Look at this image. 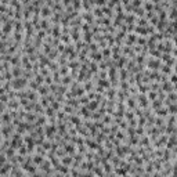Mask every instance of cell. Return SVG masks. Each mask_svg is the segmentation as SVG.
I'll return each mask as SVG.
<instances>
[{
    "mask_svg": "<svg viewBox=\"0 0 177 177\" xmlns=\"http://www.w3.org/2000/svg\"><path fill=\"white\" fill-rule=\"evenodd\" d=\"M0 177H1V174H0Z\"/></svg>",
    "mask_w": 177,
    "mask_h": 177,
    "instance_id": "cell-41",
    "label": "cell"
},
{
    "mask_svg": "<svg viewBox=\"0 0 177 177\" xmlns=\"http://www.w3.org/2000/svg\"><path fill=\"white\" fill-rule=\"evenodd\" d=\"M154 114L156 115V116H158V118H166V116H168L169 115V112H168V108H166V107H163V105H162V107H161V108H158V109H155L154 111Z\"/></svg>",
    "mask_w": 177,
    "mask_h": 177,
    "instance_id": "cell-6",
    "label": "cell"
},
{
    "mask_svg": "<svg viewBox=\"0 0 177 177\" xmlns=\"http://www.w3.org/2000/svg\"><path fill=\"white\" fill-rule=\"evenodd\" d=\"M89 67H90V71L91 73H97L98 72V64L97 62H94V61H90V64H89Z\"/></svg>",
    "mask_w": 177,
    "mask_h": 177,
    "instance_id": "cell-25",
    "label": "cell"
},
{
    "mask_svg": "<svg viewBox=\"0 0 177 177\" xmlns=\"http://www.w3.org/2000/svg\"><path fill=\"white\" fill-rule=\"evenodd\" d=\"M59 161H61V165H64V166H69V168H71V166H72V163H73L72 156H71V155H68V154L65 155V156H62Z\"/></svg>",
    "mask_w": 177,
    "mask_h": 177,
    "instance_id": "cell-8",
    "label": "cell"
},
{
    "mask_svg": "<svg viewBox=\"0 0 177 177\" xmlns=\"http://www.w3.org/2000/svg\"><path fill=\"white\" fill-rule=\"evenodd\" d=\"M90 58H91V61H94V62H100V61H102V55H101V51L98 50V51H95V53H91V55H90Z\"/></svg>",
    "mask_w": 177,
    "mask_h": 177,
    "instance_id": "cell-18",
    "label": "cell"
},
{
    "mask_svg": "<svg viewBox=\"0 0 177 177\" xmlns=\"http://www.w3.org/2000/svg\"><path fill=\"white\" fill-rule=\"evenodd\" d=\"M151 177H163V176H162L159 172H154L152 174H151Z\"/></svg>",
    "mask_w": 177,
    "mask_h": 177,
    "instance_id": "cell-38",
    "label": "cell"
},
{
    "mask_svg": "<svg viewBox=\"0 0 177 177\" xmlns=\"http://www.w3.org/2000/svg\"><path fill=\"white\" fill-rule=\"evenodd\" d=\"M44 116L47 119H49V118H54V116H55V111L51 108L50 105H49V107L44 109Z\"/></svg>",
    "mask_w": 177,
    "mask_h": 177,
    "instance_id": "cell-19",
    "label": "cell"
},
{
    "mask_svg": "<svg viewBox=\"0 0 177 177\" xmlns=\"http://www.w3.org/2000/svg\"><path fill=\"white\" fill-rule=\"evenodd\" d=\"M24 177H28V176H24Z\"/></svg>",
    "mask_w": 177,
    "mask_h": 177,
    "instance_id": "cell-40",
    "label": "cell"
},
{
    "mask_svg": "<svg viewBox=\"0 0 177 177\" xmlns=\"http://www.w3.org/2000/svg\"><path fill=\"white\" fill-rule=\"evenodd\" d=\"M50 35L53 36V39H59V36H61V25H59V24H55V25H53Z\"/></svg>",
    "mask_w": 177,
    "mask_h": 177,
    "instance_id": "cell-5",
    "label": "cell"
},
{
    "mask_svg": "<svg viewBox=\"0 0 177 177\" xmlns=\"http://www.w3.org/2000/svg\"><path fill=\"white\" fill-rule=\"evenodd\" d=\"M19 101V104H21V107H27L28 104H29V100L28 98H21V100H18Z\"/></svg>",
    "mask_w": 177,
    "mask_h": 177,
    "instance_id": "cell-37",
    "label": "cell"
},
{
    "mask_svg": "<svg viewBox=\"0 0 177 177\" xmlns=\"http://www.w3.org/2000/svg\"><path fill=\"white\" fill-rule=\"evenodd\" d=\"M43 161H44V156H43V155L35 154L33 156H32V162H33V163L36 165L37 168H39V166H40V165L43 163Z\"/></svg>",
    "mask_w": 177,
    "mask_h": 177,
    "instance_id": "cell-11",
    "label": "cell"
},
{
    "mask_svg": "<svg viewBox=\"0 0 177 177\" xmlns=\"http://www.w3.org/2000/svg\"><path fill=\"white\" fill-rule=\"evenodd\" d=\"M143 9L145 11H154V3L152 1H143Z\"/></svg>",
    "mask_w": 177,
    "mask_h": 177,
    "instance_id": "cell-22",
    "label": "cell"
},
{
    "mask_svg": "<svg viewBox=\"0 0 177 177\" xmlns=\"http://www.w3.org/2000/svg\"><path fill=\"white\" fill-rule=\"evenodd\" d=\"M89 51H90V53H95V51H98V44H97L95 42H91L90 44H89Z\"/></svg>",
    "mask_w": 177,
    "mask_h": 177,
    "instance_id": "cell-29",
    "label": "cell"
},
{
    "mask_svg": "<svg viewBox=\"0 0 177 177\" xmlns=\"http://www.w3.org/2000/svg\"><path fill=\"white\" fill-rule=\"evenodd\" d=\"M33 80H35V82H36L39 86H40V85H43V83H44V77L42 76L40 73H37V75H35V79H33Z\"/></svg>",
    "mask_w": 177,
    "mask_h": 177,
    "instance_id": "cell-30",
    "label": "cell"
},
{
    "mask_svg": "<svg viewBox=\"0 0 177 177\" xmlns=\"http://www.w3.org/2000/svg\"><path fill=\"white\" fill-rule=\"evenodd\" d=\"M85 145H86L89 150L97 151L98 150V147H100V144H97L94 138H86V140H85Z\"/></svg>",
    "mask_w": 177,
    "mask_h": 177,
    "instance_id": "cell-3",
    "label": "cell"
},
{
    "mask_svg": "<svg viewBox=\"0 0 177 177\" xmlns=\"http://www.w3.org/2000/svg\"><path fill=\"white\" fill-rule=\"evenodd\" d=\"M170 79H169V82L172 83V85H174L176 83V80H177V76H176V72H173V73H170Z\"/></svg>",
    "mask_w": 177,
    "mask_h": 177,
    "instance_id": "cell-36",
    "label": "cell"
},
{
    "mask_svg": "<svg viewBox=\"0 0 177 177\" xmlns=\"http://www.w3.org/2000/svg\"><path fill=\"white\" fill-rule=\"evenodd\" d=\"M51 14H53V11H51V9L47 4L40 7V17L42 18H49V17H51Z\"/></svg>",
    "mask_w": 177,
    "mask_h": 177,
    "instance_id": "cell-4",
    "label": "cell"
},
{
    "mask_svg": "<svg viewBox=\"0 0 177 177\" xmlns=\"http://www.w3.org/2000/svg\"><path fill=\"white\" fill-rule=\"evenodd\" d=\"M98 105H100V104H98V102H97L95 100H91L90 102L86 105V108L89 109L90 112H94V111H97V109H98Z\"/></svg>",
    "mask_w": 177,
    "mask_h": 177,
    "instance_id": "cell-17",
    "label": "cell"
},
{
    "mask_svg": "<svg viewBox=\"0 0 177 177\" xmlns=\"http://www.w3.org/2000/svg\"><path fill=\"white\" fill-rule=\"evenodd\" d=\"M50 107H51V108H53V109H54V111H55V112H57V111H59V109H61V104H59V102H57V101H51V102H50Z\"/></svg>",
    "mask_w": 177,
    "mask_h": 177,
    "instance_id": "cell-34",
    "label": "cell"
},
{
    "mask_svg": "<svg viewBox=\"0 0 177 177\" xmlns=\"http://www.w3.org/2000/svg\"><path fill=\"white\" fill-rule=\"evenodd\" d=\"M57 173H59V174H69V170H71V168L69 166H64V165H59V166H57V168L54 169Z\"/></svg>",
    "mask_w": 177,
    "mask_h": 177,
    "instance_id": "cell-14",
    "label": "cell"
},
{
    "mask_svg": "<svg viewBox=\"0 0 177 177\" xmlns=\"http://www.w3.org/2000/svg\"><path fill=\"white\" fill-rule=\"evenodd\" d=\"M125 132L127 133V137H129V138H130V137H134V136H136V129H134V127L127 126V129L125 130Z\"/></svg>",
    "mask_w": 177,
    "mask_h": 177,
    "instance_id": "cell-28",
    "label": "cell"
},
{
    "mask_svg": "<svg viewBox=\"0 0 177 177\" xmlns=\"http://www.w3.org/2000/svg\"><path fill=\"white\" fill-rule=\"evenodd\" d=\"M118 77H119V82H123V80H127L129 77V72H127L125 68L119 69V73H118Z\"/></svg>",
    "mask_w": 177,
    "mask_h": 177,
    "instance_id": "cell-16",
    "label": "cell"
},
{
    "mask_svg": "<svg viewBox=\"0 0 177 177\" xmlns=\"http://www.w3.org/2000/svg\"><path fill=\"white\" fill-rule=\"evenodd\" d=\"M101 122L104 123V125H109V126H111V125H112V118H111V115H107L105 114L104 116H102V119H101Z\"/></svg>",
    "mask_w": 177,
    "mask_h": 177,
    "instance_id": "cell-27",
    "label": "cell"
},
{
    "mask_svg": "<svg viewBox=\"0 0 177 177\" xmlns=\"http://www.w3.org/2000/svg\"><path fill=\"white\" fill-rule=\"evenodd\" d=\"M127 57H125V55H120V58L116 61V68H119V69H122V68H125L126 67V64H127Z\"/></svg>",
    "mask_w": 177,
    "mask_h": 177,
    "instance_id": "cell-15",
    "label": "cell"
},
{
    "mask_svg": "<svg viewBox=\"0 0 177 177\" xmlns=\"http://www.w3.org/2000/svg\"><path fill=\"white\" fill-rule=\"evenodd\" d=\"M58 73L61 75V76H67V75H69L68 65H62V67H59V68H58Z\"/></svg>",
    "mask_w": 177,
    "mask_h": 177,
    "instance_id": "cell-21",
    "label": "cell"
},
{
    "mask_svg": "<svg viewBox=\"0 0 177 177\" xmlns=\"http://www.w3.org/2000/svg\"><path fill=\"white\" fill-rule=\"evenodd\" d=\"M21 108V104H19L18 98H14V100H10L7 102V109L9 111H17V109Z\"/></svg>",
    "mask_w": 177,
    "mask_h": 177,
    "instance_id": "cell-2",
    "label": "cell"
},
{
    "mask_svg": "<svg viewBox=\"0 0 177 177\" xmlns=\"http://www.w3.org/2000/svg\"><path fill=\"white\" fill-rule=\"evenodd\" d=\"M37 94L40 95V97H46V95H49L50 94V90H49V86L47 85H40L39 86V89H37Z\"/></svg>",
    "mask_w": 177,
    "mask_h": 177,
    "instance_id": "cell-7",
    "label": "cell"
},
{
    "mask_svg": "<svg viewBox=\"0 0 177 177\" xmlns=\"http://www.w3.org/2000/svg\"><path fill=\"white\" fill-rule=\"evenodd\" d=\"M46 122H47V118H46L44 115H39L36 119V123H35V126L36 127H44L46 126Z\"/></svg>",
    "mask_w": 177,
    "mask_h": 177,
    "instance_id": "cell-12",
    "label": "cell"
},
{
    "mask_svg": "<svg viewBox=\"0 0 177 177\" xmlns=\"http://www.w3.org/2000/svg\"><path fill=\"white\" fill-rule=\"evenodd\" d=\"M0 119H1V122L4 123V125H10V122L13 120V119H11V115H10V112L7 111V109H6L4 112L0 115Z\"/></svg>",
    "mask_w": 177,
    "mask_h": 177,
    "instance_id": "cell-9",
    "label": "cell"
},
{
    "mask_svg": "<svg viewBox=\"0 0 177 177\" xmlns=\"http://www.w3.org/2000/svg\"><path fill=\"white\" fill-rule=\"evenodd\" d=\"M159 72L163 73V75H168V76H169L170 73L174 72V69L170 68V67H168L166 64H162V65H161V68H159Z\"/></svg>",
    "mask_w": 177,
    "mask_h": 177,
    "instance_id": "cell-10",
    "label": "cell"
},
{
    "mask_svg": "<svg viewBox=\"0 0 177 177\" xmlns=\"http://www.w3.org/2000/svg\"><path fill=\"white\" fill-rule=\"evenodd\" d=\"M53 77H51V75H49V76L44 77V85H47V86H50V85H53Z\"/></svg>",
    "mask_w": 177,
    "mask_h": 177,
    "instance_id": "cell-35",
    "label": "cell"
},
{
    "mask_svg": "<svg viewBox=\"0 0 177 177\" xmlns=\"http://www.w3.org/2000/svg\"><path fill=\"white\" fill-rule=\"evenodd\" d=\"M145 65L148 67L150 71H159L161 65H162V61L156 58H152V57H148V59H145Z\"/></svg>",
    "mask_w": 177,
    "mask_h": 177,
    "instance_id": "cell-1",
    "label": "cell"
},
{
    "mask_svg": "<svg viewBox=\"0 0 177 177\" xmlns=\"http://www.w3.org/2000/svg\"><path fill=\"white\" fill-rule=\"evenodd\" d=\"M101 55H102V58L104 59H108L109 57H111V49H109V47L102 49V50H101Z\"/></svg>",
    "mask_w": 177,
    "mask_h": 177,
    "instance_id": "cell-26",
    "label": "cell"
},
{
    "mask_svg": "<svg viewBox=\"0 0 177 177\" xmlns=\"http://www.w3.org/2000/svg\"><path fill=\"white\" fill-rule=\"evenodd\" d=\"M6 156H7V161H10V159L13 158V156H15V150H14V148H11V147H9V148H7V150H6Z\"/></svg>",
    "mask_w": 177,
    "mask_h": 177,
    "instance_id": "cell-23",
    "label": "cell"
},
{
    "mask_svg": "<svg viewBox=\"0 0 177 177\" xmlns=\"http://www.w3.org/2000/svg\"><path fill=\"white\" fill-rule=\"evenodd\" d=\"M58 55H59V53L57 50H54V49H53V50L50 51V53H49V54H47V58L50 59V61H57V58H58Z\"/></svg>",
    "mask_w": 177,
    "mask_h": 177,
    "instance_id": "cell-20",
    "label": "cell"
},
{
    "mask_svg": "<svg viewBox=\"0 0 177 177\" xmlns=\"http://www.w3.org/2000/svg\"><path fill=\"white\" fill-rule=\"evenodd\" d=\"M49 102H50V101L47 100V97H40V98H39V104L42 105V107H43V108H47V107H49Z\"/></svg>",
    "mask_w": 177,
    "mask_h": 177,
    "instance_id": "cell-31",
    "label": "cell"
},
{
    "mask_svg": "<svg viewBox=\"0 0 177 177\" xmlns=\"http://www.w3.org/2000/svg\"><path fill=\"white\" fill-rule=\"evenodd\" d=\"M64 151H65V152H67L68 155H73L75 152H76V150H75V144L67 143V144L64 145Z\"/></svg>",
    "mask_w": 177,
    "mask_h": 177,
    "instance_id": "cell-13",
    "label": "cell"
},
{
    "mask_svg": "<svg viewBox=\"0 0 177 177\" xmlns=\"http://www.w3.org/2000/svg\"><path fill=\"white\" fill-rule=\"evenodd\" d=\"M18 155H22V156H27L28 155V150H27V145H25V144L18 148Z\"/></svg>",
    "mask_w": 177,
    "mask_h": 177,
    "instance_id": "cell-32",
    "label": "cell"
},
{
    "mask_svg": "<svg viewBox=\"0 0 177 177\" xmlns=\"http://www.w3.org/2000/svg\"><path fill=\"white\" fill-rule=\"evenodd\" d=\"M1 141H3V136H1V133H0V144H1Z\"/></svg>",
    "mask_w": 177,
    "mask_h": 177,
    "instance_id": "cell-39",
    "label": "cell"
},
{
    "mask_svg": "<svg viewBox=\"0 0 177 177\" xmlns=\"http://www.w3.org/2000/svg\"><path fill=\"white\" fill-rule=\"evenodd\" d=\"M119 87L122 89V91H126V90H129L130 85L127 83V80H123V82H119Z\"/></svg>",
    "mask_w": 177,
    "mask_h": 177,
    "instance_id": "cell-33",
    "label": "cell"
},
{
    "mask_svg": "<svg viewBox=\"0 0 177 177\" xmlns=\"http://www.w3.org/2000/svg\"><path fill=\"white\" fill-rule=\"evenodd\" d=\"M42 148H43L46 152H49V151L51 150V140H47V138H44L43 144H42Z\"/></svg>",
    "mask_w": 177,
    "mask_h": 177,
    "instance_id": "cell-24",
    "label": "cell"
}]
</instances>
